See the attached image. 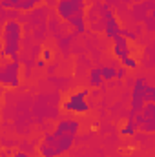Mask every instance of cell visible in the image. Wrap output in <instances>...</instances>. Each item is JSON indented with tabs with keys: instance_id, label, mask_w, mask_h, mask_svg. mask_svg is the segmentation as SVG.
<instances>
[{
	"instance_id": "4",
	"label": "cell",
	"mask_w": 155,
	"mask_h": 157,
	"mask_svg": "<svg viewBox=\"0 0 155 157\" xmlns=\"http://www.w3.org/2000/svg\"><path fill=\"white\" fill-rule=\"evenodd\" d=\"M0 86L18 88L20 86V62L6 59L0 62Z\"/></svg>"
},
{
	"instance_id": "8",
	"label": "cell",
	"mask_w": 155,
	"mask_h": 157,
	"mask_svg": "<svg viewBox=\"0 0 155 157\" xmlns=\"http://www.w3.org/2000/svg\"><path fill=\"white\" fill-rule=\"evenodd\" d=\"M40 4H42V0H2V6L6 9H13V11H20V13H28Z\"/></svg>"
},
{
	"instance_id": "6",
	"label": "cell",
	"mask_w": 155,
	"mask_h": 157,
	"mask_svg": "<svg viewBox=\"0 0 155 157\" xmlns=\"http://www.w3.org/2000/svg\"><path fill=\"white\" fill-rule=\"evenodd\" d=\"M144 84H146L144 78H137L135 84H133V90H131V110H130V113H128V119H131L135 113H139V112L142 110V106L146 104Z\"/></svg>"
},
{
	"instance_id": "13",
	"label": "cell",
	"mask_w": 155,
	"mask_h": 157,
	"mask_svg": "<svg viewBox=\"0 0 155 157\" xmlns=\"http://www.w3.org/2000/svg\"><path fill=\"white\" fill-rule=\"evenodd\" d=\"M100 70V75L104 80H112V78H115V68L113 66H102V68H99Z\"/></svg>"
},
{
	"instance_id": "1",
	"label": "cell",
	"mask_w": 155,
	"mask_h": 157,
	"mask_svg": "<svg viewBox=\"0 0 155 157\" xmlns=\"http://www.w3.org/2000/svg\"><path fill=\"white\" fill-rule=\"evenodd\" d=\"M78 128H80V124L75 119L59 121L55 130L42 137L39 144L40 157H62L66 152H70L75 143Z\"/></svg>"
},
{
	"instance_id": "15",
	"label": "cell",
	"mask_w": 155,
	"mask_h": 157,
	"mask_svg": "<svg viewBox=\"0 0 155 157\" xmlns=\"http://www.w3.org/2000/svg\"><path fill=\"white\" fill-rule=\"evenodd\" d=\"M120 64H122L126 70H135V68H137V60H135L131 55H130V57H126V59H122V60H120Z\"/></svg>"
},
{
	"instance_id": "14",
	"label": "cell",
	"mask_w": 155,
	"mask_h": 157,
	"mask_svg": "<svg viewBox=\"0 0 155 157\" xmlns=\"http://www.w3.org/2000/svg\"><path fill=\"white\" fill-rule=\"evenodd\" d=\"M144 97H146V102L155 101V88L152 84H144Z\"/></svg>"
},
{
	"instance_id": "16",
	"label": "cell",
	"mask_w": 155,
	"mask_h": 157,
	"mask_svg": "<svg viewBox=\"0 0 155 157\" xmlns=\"http://www.w3.org/2000/svg\"><path fill=\"white\" fill-rule=\"evenodd\" d=\"M126 71H128V70H126L124 66H120L119 70H115V78H124L126 77Z\"/></svg>"
},
{
	"instance_id": "2",
	"label": "cell",
	"mask_w": 155,
	"mask_h": 157,
	"mask_svg": "<svg viewBox=\"0 0 155 157\" xmlns=\"http://www.w3.org/2000/svg\"><path fill=\"white\" fill-rule=\"evenodd\" d=\"M22 24L18 20H7L2 29V55L9 60H18L20 42H22Z\"/></svg>"
},
{
	"instance_id": "9",
	"label": "cell",
	"mask_w": 155,
	"mask_h": 157,
	"mask_svg": "<svg viewBox=\"0 0 155 157\" xmlns=\"http://www.w3.org/2000/svg\"><path fill=\"white\" fill-rule=\"evenodd\" d=\"M112 40H113V55H115L119 60H122V59H126V57L131 55V46H130V42H128L126 37L117 35Z\"/></svg>"
},
{
	"instance_id": "7",
	"label": "cell",
	"mask_w": 155,
	"mask_h": 157,
	"mask_svg": "<svg viewBox=\"0 0 155 157\" xmlns=\"http://www.w3.org/2000/svg\"><path fill=\"white\" fill-rule=\"evenodd\" d=\"M102 31H104V35L108 37V39H113L117 35H120V24H119V20H117V17L112 13V11H104V15H102Z\"/></svg>"
},
{
	"instance_id": "17",
	"label": "cell",
	"mask_w": 155,
	"mask_h": 157,
	"mask_svg": "<svg viewBox=\"0 0 155 157\" xmlns=\"http://www.w3.org/2000/svg\"><path fill=\"white\" fill-rule=\"evenodd\" d=\"M51 59H53L51 49H42V60H51Z\"/></svg>"
},
{
	"instance_id": "3",
	"label": "cell",
	"mask_w": 155,
	"mask_h": 157,
	"mask_svg": "<svg viewBox=\"0 0 155 157\" xmlns=\"http://www.w3.org/2000/svg\"><path fill=\"white\" fill-rule=\"evenodd\" d=\"M88 95L89 91L88 90H75L71 91L64 102H62V110L64 112H70V113H77V115H82V113H88L89 110V104H88Z\"/></svg>"
},
{
	"instance_id": "5",
	"label": "cell",
	"mask_w": 155,
	"mask_h": 157,
	"mask_svg": "<svg viewBox=\"0 0 155 157\" xmlns=\"http://www.w3.org/2000/svg\"><path fill=\"white\" fill-rule=\"evenodd\" d=\"M55 9H57V15H59L62 20L68 22V20L73 18V17L84 15V11H86V2H84V0H59L57 6H55Z\"/></svg>"
},
{
	"instance_id": "11",
	"label": "cell",
	"mask_w": 155,
	"mask_h": 157,
	"mask_svg": "<svg viewBox=\"0 0 155 157\" xmlns=\"http://www.w3.org/2000/svg\"><path fill=\"white\" fill-rule=\"evenodd\" d=\"M102 82H104V78L100 75V70L99 68H91L89 70V86L91 88H99Z\"/></svg>"
},
{
	"instance_id": "20",
	"label": "cell",
	"mask_w": 155,
	"mask_h": 157,
	"mask_svg": "<svg viewBox=\"0 0 155 157\" xmlns=\"http://www.w3.org/2000/svg\"><path fill=\"white\" fill-rule=\"evenodd\" d=\"M2 157H7V154H6V152H2Z\"/></svg>"
},
{
	"instance_id": "10",
	"label": "cell",
	"mask_w": 155,
	"mask_h": 157,
	"mask_svg": "<svg viewBox=\"0 0 155 157\" xmlns=\"http://www.w3.org/2000/svg\"><path fill=\"white\" fill-rule=\"evenodd\" d=\"M68 24L75 29V33H84V31H86V17H84V15L70 18V20H68Z\"/></svg>"
},
{
	"instance_id": "18",
	"label": "cell",
	"mask_w": 155,
	"mask_h": 157,
	"mask_svg": "<svg viewBox=\"0 0 155 157\" xmlns=\"http://www.w3.org/2000/svg\"><path fill=\"white\" fill-rule=\"evenodd\" d=\"M11 155L13 157H29L26 152H20V150H11Z\"/></svg>"
},
{
	"instance_id": "12",
	"label": "cell",
	"mask_w": 155,
	"mask_h": 157,
	"mask_svg": "<svg viewBox=\"0 0 155 157\" xmlns=\"http://www.w3.org/2000/svg\"><path fill=\"white\" fill-rule=\"evenodd\" d=\"M135 133H137V128H135L133 121H131V119H128V122L120 128V135H122V137H133Z\"/></svg>"
},
{
	"instance_id": "19",
	"label": "cell",
	"mask_w": 155,
	"mask_h": 157,
	"mask_svg": "<svg viewBox=\"0 0 155 157\" xmlns=\"http://www.w3.org/2000/svg\"><path fill=\"white\" fill-rule=\"evenodd\" d=\"M0 97H2V91H0ZM0 119H2V99H0Z\"/></svg>"
}]
</instances>
